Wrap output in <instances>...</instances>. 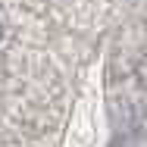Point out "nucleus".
Returning <instances> with one entry per match:
<instances>
[{
	"mask_svg": "<svg viewBox=\"0 0 147 147\" xmlns=\"http://www.w3.org/2000/svg\"><path fill=\"white\" fill-rule=\"evenodd\" d=\"M0 34H3V28H0Z\"/></svg>",
	"mask_w": 147,
	"mask_h": 147,
	"instance_id": "nucleus-1",
	"label": "nucleus"
}]
</instances>
